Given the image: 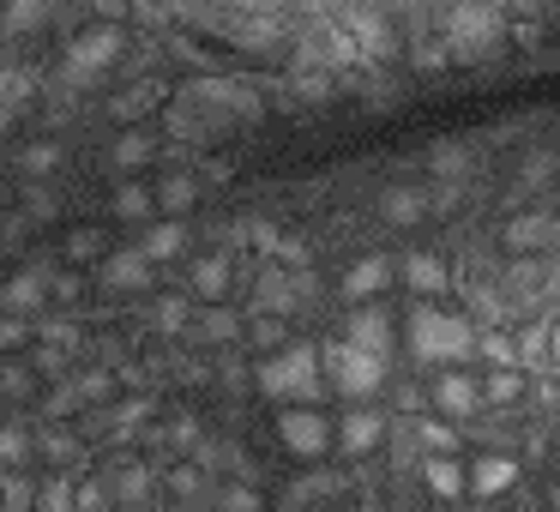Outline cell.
Instances as JSON below:
<instances>
[{"label": "cell", "instance_id": "5b68a950", "mask_svg": "<svg viewBox=\"0 0 560 512\" xmlns=\"http://www.w3.org/2000/svg\"><path fill=\"white\" fill-rule=\"evenodd\" d=\"M434 398H440V410H452V416H476L482 392H476V380H470V374H446V380L434 386Z\"/></svg>", "mask_w": 560, "mask_h": 512}, {"label": "cell", "instance_id": "277c9868", "mask_svg": "<svg viewBox=\"0 0 560 512\" xmlns=\"http://www.w3.org/2000/svg\"><path fill=\"white\" fill-rule=\"evenodd\" d=\"M560 242V223L555 218H512L506 223V247H555Z\"/></svg>", "mask_w": 560, "mask_h": 512}, {"label": "cell", "instance_id": "52a82bcc", "mask_svg": "<svg viewBox=\"0 0 560 512\" xmlns=\"http://www.w3.org/2000/svg\"><path fill=\"white\" fill-rule=\"evenodd\" d=\"M518 392H524V374H518V362H494V374H488L482 398H488V404H512Z\"/></svg>", "mask_w": 560, "mask_h": 512}, {"label": "cell", "instance_id": "8992f818", "mask_svg": "<svg viewBox=\"0 0 560 512\" xmlns=\"http://www.w3.org/2000/svg\"><path fill=\"white\" fill-rule=\"evenodd\" d=\"M542 271L548 266H536V259H512V266H506V290L518 295V302H542Z\"/></svg>", "mask_w": 560, "mask_h": 512}, {"label": "cell", "instance_id": "6da1fadb", "mask_svg": "<svg viewBox=\"0 0 560 512\" xmlns=\"http://www.w3.org/2000/svg\"><path fill=\"white\" fill-rule=\"evenodd\" d=\"M410 331H416V350L422 356H446V362H458V356H470L476 350V331L464 326V319H452V314H410Z\"/></svg>", "mask_w": 560, "mask_h": 512}, {"label": "cell", "instance_id": "7a4b0ae2", "mask_svg": "<svg viewBox=\"0 0 560 512\" xmlns=\"http://www.w3.org/2000/svg\"><path fill=\"white\" fill-rule=\"evenodd\" d=\"M446 31L458 43H488V37H494V7H488V0H482V7H476V0H464L458 13L446 19Z\"/></svg>", "mask_w": 560, "mask_h": 512}, {"label": "cell", "instance_id": "9c48e42d", "mask_svg": "<svg viewBox=\"0 0 560 512\" xmlns=\"http://www.w3.org/2000/svg\"><path fill=\"white\" fill-rule=\"evenodd\" d=\"M476 350H482L488 362H518V344L500 338V331H482V338H476Z\"/></svg>", "mask_w": 560, "mask_h": 512}, {"label": "cell", "instance_id": "ba28073f", "mask_svg": "<svg viewBox=\"0 0 560 512\" xmlns=\"http://www.w3.org/2000/svg\"><path fill=\"white\" fill-rule=\"evenodd\" d=\"M422 476H428V488H434V494H458V488H464V476H458V464H452V458H428Z\"/></svg>", "mask_w": 560, "mask_h": 512}, {"label": "cell", "instance_id": "3957f363", "mask_svg": "<svg viewBox=\"0 0 560 512\" xmlns=\"http://www.w3.org/2000/svg\"><path fill=\"white\" fill-rule=\"evenodd\" d=\"M476 494H506L512 482H518V458H506V452H488V458H476Z\"/></svg>", "mask_w": 560, "mask_h": 512}, {"label": "cell", "instance_id": "30bf717a", "mask_svg": "<svg viewBox=\"0 0 560 512\" xmlns=\"http://www.w3.org/2000/svg\"><path fill=\"white\" fill-rule=\"evenodd\" d=\"M410 283H416V290H440V266L416 254V259H410Z\"/></svg>", "mask_w": 560, "mask_h": 512}]
</instances>
